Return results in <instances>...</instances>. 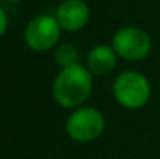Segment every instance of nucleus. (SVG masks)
<instances>
[{
	"label": "nucleus",
	"instance_id": "f257e3e1",
	"mask_svg": "<svg viewBox=\"0 0 160 159\" xmlns=\"http://www.w3.org/2000/svg\"><path fill=\"white\" fill-rule=\"evenodd\" d=\"M93 91V75L82 64L64 67L54 77L52 94L54 102L65 109L81 108Z\"/></svg>",
	"mask_w": 160,
	"mask_h": 159
},
{
	"label": "nucleus",
	"instance_id": "f03ea898",
	"mask_svg": "<svg viewBox=\"0 0 160 159\" xmlns=\"http://www.w3.org/2000/svg\"><path fill=\"white\" fill-rule=\"evenodd\" d=\"M152 87L149 80L138 70H124L112 83V95L126 109H142L149 103Z\"/></svg>",
	"mask_w": 160,
	"mask_h": 159
},
{
	"label": "nucleus",
	"instance_id": "7ed1b4c3",
	"mask_svg": "<svg viewBox=\"0 0 160 159\" xmlns=\"http://www.w3.org/2000/svg\"><path fill=\"white\" fill-rule=\"evenodd\" d=\"M106 119L103 112L93 106H81L73 109L65 120L67 136L79 144H89L103 136Z\"/></svg>",
	"mask_w": 160,
	"mask_h": 159
},
{
	"label": "nucleus",
	"instance_id": "20e7f679",
	"mask_svg": "<svg viewBox=\"0 0 160 159\" xmlns=\"http://www.w3.org/2000/svg\"><path fill=\"white\" fill-rule=\"evenodd\" d=\"M118 58L126 61H142L152 49L149 34L140 27H123L112 36V44Z\"/></svg>",
	"mask_w": 160,
	"mask_h": 159
},
{
	"label": "nucleus",
	"instance_id": "39448f33",
	"mask_svg": "<svg viewBox=\"0 0 160 159\" xmlns=\"http://www.w3.org/2000/svg\"><path fill=\"white\" fill-rule=\"evenodd\" d=\"M61 25L56 17L42 14L30 20L23 31V41L33 52H48L56 49L61 38Z\"/></svg>",
	"mask_w": 160,
	"mask_h": 159
},
{
	"label": "nucleus",
	"instance_id": "423d86ee",
	"mask_svg": "<svg viewBox=\"0 0 160 159\" xmlns=\"http://www.w3.org/2000/svg\"><path fill=\"white\" fill-rule=\"evenodd\" d=\"M54 17L62 30L73 33L87 25L90 19V9L84 0H64L58 6Z\"/></svg>",
	"mask_w": 160,
	"mask_h": 159
},
{
	"label": "nucleus",
	"instance_id": "0eeeda50",
	"mask_svg": "<svg viewBox=\"0 0 160 159\" xmlns=\"http://www.w3.org/2000/svg\"><path fill=\"white\" fill-rule=\"evenodd\" d=\"M117 61H118V55L115 53L113 47L107 44H100L90 49V52L87 53L86 67L90 70L92 75L104 77L117 67Z\"/></svg>",
	"mask_w": 160,
	"mask_h": 159
},
{
	"label": "nucleus",
	"instance_id": "6e6552de",
	"mask_svg": "<svg viewBox=\"0 0 160 159\" xmlns=\"http://www.w3.org/2000/svg\"><path fill=\"white\" fill-rule=\"evenodd\" d=\"M54 61L61 69L79 64V50L72 42H62L54 49Z\"/></svg>",
	"mask_w": 160,
	"mask_h": 159
},
{
	"label": "nucleus",
	"instance_id": "1a4fd4ad",
	"mask_svg": "<svg viewBox=\"0 0 160 159\" xmlns=\"http://www.w3.org/2000/svg\"><path fill=\"white\" fill-rule=\"evenodd\" d=\"M6 30H8V16L5 9L0 6V38L6 33Z\"/></svg>",
	"mask_w": 160,
	"mask_h": 159
},
{
	"label": "nucleus",
	"instance_id": "9d476101",
	"mask_svg": "<svg viewBox=\"0 0 160 159\" xmlns=\"http://www.w3.org/2000/svg\"><path fill=\"white\" fill-rule=\"evenodd\" d=\"M11 2H20V0H11Z\"/></svg>",
	"mask_w": 160,
	"mask_h": 159
}]
</instances>
